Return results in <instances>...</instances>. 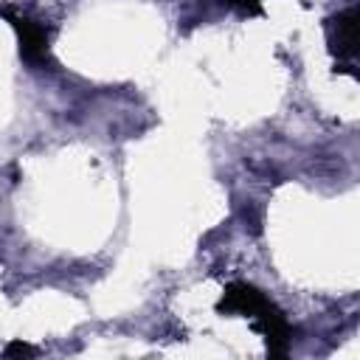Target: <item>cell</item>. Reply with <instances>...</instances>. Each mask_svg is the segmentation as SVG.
I'll return each instance as SVG.
<instances>
[{
	"mask_svg": "<svg viewBox=\"0 0 360 360\" xmlns=\"http://www.w3.org/2000/svg\"><path fill=\"white\" fill-rule=\"evenodd\" d=\"M0 14L11 22V28L17 31L20 37V56L31 65H45L51 56H48V34L39 22L28 20V17H20V14H11L6 8H0Z\"/></svg>",
	"mask_w": 360,
	"mask_h": 360,
	"instance_id": "1",
	"label": "cell"
},
{
	"mask_svg": "<svg viewBox=\"0 0 360 360\" xmlns=\"http://www.w3.org/2000/svg\"><path fill=\"white\" fill-rule=\"evenodd\" d=\"M253 323H256V329L264 335V340H267V352H270V357H287V352H290V338H292V329H290V323H287V318H284V312L270 301L256 318H253Z\"/></svg>",
	"mask_w": 360,
	"mask_h": 360,
	"instance_id": "2",
	"label": "cell"
},
{
	"mask_svg": "<svg viewBox=\"0 0 360 360\" xmlns=\"http://www.w3.org/2000/svg\"><path fill=\"white\" fill-rule=\"evenodd\" d=\"M326 42L332 56L338 59H354L357 53V11L346 8L326 20Z\"/></svg>",
	"mask_w": 360,
	"mask_h": 360,
	"instance_id": "3",
	"label": "cell"
},
{
	"mask_svg": "<svg viewBox=\"0 0 360 360\" xmlns=\"http://www.w3.org/2000/svg\"><path fill=\"white\" fill-rule=\"evenodd\" d=\"M270 304V298L256 290L248 281H231L222 292V298L217 301V312H239V315H250L256 318L264 307Z\"/></svg>",
	"mask_w": 360,
	"mask_h": 360,
	"instance_id": "4",
	"label": "cell"
},
{
	"mask_svg": "<svg viewBox=\"0 0 360 360\" xmlns=\"http://www.w3.org/2000/svg\"><path fill=\"white\" fill-rule=\"evenodd\" d=\"M225 6H233L245 14H262V0H222Z\"/></svg>",
	"mask_w": 360,
	"mask_h": 360,
	"instance_id": "5",
	"label": "cell"
},
{
	"mask_svg": "<svg viewBox=\"0 0 360 360\" xmlns=\"http://www.w3.org/2000/svg\"><path fill=\"white\" fill-rule=\"evenodd\" d=\"M6 354L31 357V354H34V346H28V343H22V340H14V343H8V346H6Z\"/></svg>",
	"mask_w": 360,
	"mask_h": 360,
	"instance_id": "6",
	"label": "cell"
}]
</instances>
